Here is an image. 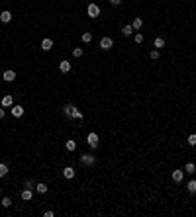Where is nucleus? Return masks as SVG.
Listing matches in <instances>:
<instances>
[{"label": "nucleus", "mask_w": 196, "mask_h": 217, "mask_svg": "<svg viewBox=\"0 0 196 217\" xmlns=\"http://www.w3.org/2000/svg\"><path fill=\"white\" fill-rule=\"evenodd\" d=\"M86 14H88L90 18H98L100 16V6L94 4V2H90L88 6H86Z\"/></svg>", "instance_id": "f03ea898"}, {"label": "nucleus", "mask_w": 196, "mask_h": 217, "mask_svg": "<svg viewBox=\"0 0 196 217\" xmlns=\"http://www.w3.org/2000/svg\"><path fill=\"white\" fill-rule=\"evenodd\" d=\"M75 149H77V143L73 141V139H69V141H67V151H69V153H73Z\"/></svg>", "instance_id": "412c9836"}, {"label": "nucleus", "mask_w": 196, "mask_h": 217, "mask_svg": "<svg viewBox=\"0 0 196 217\" xmlns=\"http://www.w3.org/2000/svg\"><path fill=\"white\" fill-rule=\"evenodd\" d=\"M6 174H8V166H6V164H2V162H0V178H4Z\"/></svg>", "instance_id": "5701e85b"}, {"label": "nucleus", "mask_w": 196, "mask_h": 217, "mask_svg": "<svg viewBox=\"0 0 196 217\" xmlns=\"http://www.w3.org/2000/svg\"><path fill=\"white\" fill-rule=\"evenodd\" d=\"M188 145H190V147H196V133H192V135H188Z\"/></svg>", "instance_id": "b1692460"}, {"label": "nucleus", "mask_w": 196, "mask_h": 217, "mask_svg": "<svg viewBox=\"0 0 196 217\" xmlns=\"http://www.w3.org/2000/svg\"><path fill=\"white\" fill-rule=\"evenodd\" d=\"M153 45H155V49H159V51H161V49L165 47V39H163V37H155Z\"/></svg>", "instance_id": "dca6fc26"}, {"label": "nucleus", "mask_w": 196, "mask_h": 217, "mask_svg": "<svg viewBox=\"0 0 196 217\" xmlns=\"http://www.w3.org/2000/svg\"><path fill=\"white\" fill-rule=\"evenodd\" d=\"M26 188H33V182H32V180H26Z\"/></svg>", "instance_id": "7c9ffc66"}, {"label": "nucleus", "mask_w": 196, "mask_h": 217, "mask_svg": "<svg viewBox=\"0 0 196 217\" xmlns=\"http://www.w3.org/2000/svg\"><path fill=\"white\" fill-rule=\"evenodd\" d=\"M43 215H45V217H53V215H55V213H53V211H51V209H49V211H45V213H43Z\"/></svg>", "instance_id": "2f4dec72"}, {"label": "nucleus", "mask_w": 196, "mask_h": 217, "mask_svg": "<svg viewBox=\"0 0 196 217\" xmlns=\"http://www.w3.org/2000/svg\"><path fill=\"white\" fill-rule=\"evenodd\" d=\"M149 57H151V59H153V61H157L159 57H161V53H159V49H153V51L149 53Z\"/></svg>", "instance_id": "bb28decb"}, {"label": "nucleus", "mask_w": 196, "mask_h": 217, "mask_svg": "<svg viewBox=\"0 0 196 217\" xmlns=\"http://www.w3.org/2000/svg\"><path fill=\"white\" fill-rule=\"evenodd\" d=\"M2 205H4V207H10V205H12V200H10L8 196H6V198H2Z\"/></svg>", "instance_id": "cd10ccee"}, {"label": "nucleus", "mask_w": 196, "mask_h": 217, "mask_svg": "<svg viewBox=\"0 0 196 217\" xmlns=\"http://www.w3.org/2000/svg\"><path fill=\"white\" fill-rule=\"evenodd\" d=\"M73 57H77V59H78V57H83V47H75V49H73Z\"/></svg>", "instance_id": "a878e982"}, {"label": "nucleus", "mask_w": 196, "mask_h": 217, "mask_svg": "<svg viewBox=\"0 0 196 217\" xmlns=\"http://www.w3.org/2000/svg\"><path fill=\"white\" fill-rule=\"evenodd\" d=\"M186 190H188V192H190V194H196V180H194V178H192V180H190V182H188V184H186Z\"/></svg>", "instance_id": "6ab92c4d"}, {"label": "nucleus", "mask_w": 196, "mask_h": 217, "mask_svg": "<svg viewBox=\"0 0 196 217\" xmlns=\"http://www.w3.org/2000/svg\"><path fill=\"white\" fill-rule=\"evenodd\" d=\"M12 115L14 118H22V115H24V108L22 106H12Z\"/></svg>", "instance_id": "9b49d317"}, {"label": "nucleus", "mask_w": 196, "mask_h": 217, "mask_svg": "<svg viewBox=\"0 0 196 217\" xmlns=\"http://www.w3.org/2000/svg\"><path fill=\"white\" fill-rule=\"evenodd\" d=\"M71 118H75V119H83V112L75 108V110H73V115H71Z\"/></svg>", "instance_id": "393cba45"}, {"label": "nucleus", "mask_w": 196, "mask_h": 217, "mask_svg": "<svg viewBox=\"0 0 196 217\" xmlns=\"http://www.w3.org/2000/svg\"><path fill=\"white\" fill-rule=\"evenodd\" d=\"M4 113H6V112H4V108L0 106V119H4Z\"/></svg>", "instance_id": "473e14b6"}, {"label": "nucleus", "mask_w": 196, "mask_h": 217, "mask_svg": "<svg viewBox=\"0 0 196 217\" xmlns=\"http://www.w3.org/2000/svg\"><path fill=\"white\" fill-rule=\"evenodd\" d=\"M0 194H2V190H0Z\"/></svg>", "instance_id": "72a5a7b5"}, {"label": "nucleus", "mask_w": 196, "mask_h": 217, "mask_svg": "<svg viewBox=\"0 0 196 217\" xmlns=\"http://www.w3.org/2000/svg\"><path fill=\"white\" fill-rule=\"evenodd\" d=\"M32 198H33V192H32V188H26V190L22 192V200H24V201H30Z\"/></svg>", "instance_id": "f8f14e48"}, {"label": "nucleus", "mask_w": 196, "mask_h": 217, "mask_svg": "<svg viewBox=\"0 0 196 217\" xmlns=\"http://www.w3.org/2000/svg\"><path fill=\"white\" fill-rule=\"evenodd\" d=\"M12 104H14V98L12 96H4L2 102H0V106H2V108H10Z\"/></svg>", "instance_id": "4468645a"}, {"label": "nucleus", "mask_w": 196, "mask_h": 217, "mask_svg": "<svg viewBox=\"0 0 196 217\" xmlns=\"http://www.w3.org/2000/svg\"><path fill=\"white\" fill-rule=\"evenodd\" d=\"M194 170H196V164H194V162H186V164H184V172H190V174H192Z\"/></svg>", "instance_id": "aec40b11"}, {"label": "nucleus", "mask_w": 196, "mask_h": 217, "mask_svg": "<svg viewBox=\"0 0 196 217\" xmlns=\"http://www.w3.org/2000/svg\"><path fill=\"white\" fill-rule=\"evenodd\" d=\"M114 47V41H112V37H102L100 39V49H102V51H110V49Z\"/></svg>", "instance_id": "7ed1b4c3"}, {"label": "nucleus", "mask_w": 196, "mask_h": 217, "mask_svg": "<svg viewBox=\"0 0 196 217\" xmlns=\"http://www.w3.org/2000/svg\"><path fill=\"white\" fill-rule=\"evenodd\" d=\"M78 161H81L83 166H94V164H96V157L88 153V155H83L81 158H78Z\"/></svg>", "instance_id": "f257e3e1"}, {"label": "nucleus", "mask_w": 196, "mask_h": 217, "mask_svg": "<svg viewBox=\"0 0 196 217\" xmlns=\"http://www.w3.org/2000/svg\"><path fill=\"white\" fill-rule=\"evenodd\" d=\"M59 70L63 72V75H67V72L71 70V63H69V61H61V63H59Z\"/></svg>", "instance_id": "9d476101"}, {"label": "nucleus", "mask_w": 196, "mask_h": 217, "mask_svg": "<svg viewBox=\"0 0 196 217\" xmlns=\"http://www.w3.org/2000/svg\"><path fill=\"white\" fill-rule=\"evenodd\" d=\"M10 20H12V12L10 10H2L0 12V22H2V24H8Z\"/></svg>", "instance_id": "0eeeda50"}, {"label": "nucleus", "mask_w": 196, "mask_h": 217, "mask_svg": "<svg viewBox=\"0 0 196 217\" xmlns=\"http://www.w3.org/2000/svg\"><path fill=\"white\" fill-rule=\"evenodd\" d=\"M41 49H43V51H51V49H53V39L45 37V39L41 41Z\"/></svg>", "instance_id": "6e6552de"}, {"label": "nucleus", "mask_w": 196, "mask_h": 217, "mask_svg": "<svg viewBox=\"0 0 196 217\" xmlns=\"http://www.w3.org/2000/svg\"><path fill=\"white\" fill-rule=\"evenodd\" d=\"M110 4H112V6H120L122 0H110Z\"/></svg>", "instance_id": "c756f323"}, {"label": "nucleus", "mask_w": 196, "mask_h": 217, "mask_svg": "<svg viewBox=\"0 0 196 217\" xmlns=\"http://www.w3.org/2000/svg\"><path fill=\"white\" fill-rule=\"evenodd\" d=\"M92 41V33L90 31H84L83 33V43H90Z\"/></svg>", "instance_id": "4be33fe9"}, {"label": "nucleus", "mask_w": 196, "mask_h": 217, "mask_svg": "<svg viewBox=\"0 0 196 217\" xmlns=\"http://www.w3.org/2000/svg\"><path fill=\"white\" fill-rule=\"evenodd\" d=\"M63 176L67 178V180L75 178V168H73V166H65V170H63Z\"/></svg>", "instance_id": "1a4fd4ad"}, {"label": "nucleus", "mask_w": 196, "mask_h": 217, "mask_svg": "<svg viewBox=\"0 0 196 217\" xmlns=\"http://www.w3.org/2000/svg\"><path fill=\"white\" fill-rule=\"evenodd\" d=\"M86 141H88V147L90 149H98V135L96 133H88Z\"/></svg>", "instance_id": "20e7f679"}, {"label": "nucleus", "mask_w": 196, "mask_h": 217, "mask_svg": "<svg viewBox=\"0 0 196 217\" xmlns=\"http://www.w3.org/2000/svg\"><path fill=\"white\" fill-rule=\"evenodd\" d=\"M171 178H173V182L180 184V182H183V178H184V170H175V172L171 174Z\"/></svg>", "instance_id": "423d86ee"}, {"label": "nucleus", "mask_w": 196, "mask_h": 217, "mask_svg": "<svg viewBox=\"0 0 196 217\" xmlns=\"http://www.w3.org/2000/svg\"><path fill=\"white\" fill-rule=\"evenodd\" d=\"M73 110H75V106H73V104H67V106L63 108V113L67 115V118H71V115H73Z\"/></svg>", "instance_id": "a211bd4d"}, {"label": "nucleus", "mask_w": 196, "mask_h": 217, "mask_svg": "<svg viewBox=\"0 0 196 217\" xmlns=\"http://www.w3.org/2000/svg\"><path fill=\"white\" fill-rule=\"evenodd\" d=\"M133 41L135 43H143V33H135L133 35Z\"/></svg>", "instance_id": "c85d7f7f"}, {"label": "nucleus", "mask_w": 196, "mask_h": 217, "mask_svg": "<svg viewBox=\"0 0 196 217\" xmlns=\"http://www.w3.org/2000/svg\"><path fill=\"white\" fill-rule=\"evenodd\" d=\"M47 184H43V182H39V184H35V192L38 194H47Z\"/></svg>", "instance_id": "2eb2a0df"}, {"label": "nucleus", "mask_w": 196, "mask_h": 217, "mask_svg": "<svg viewBox=\"0 0 196 217\" xmlns=\"http://www.w3.org/2000/svg\"><path fill=\"white\" fill-rule=\"evenodd\" d=\"M135 30H133V27H132V24H128V26H124V27H122V35H124V37H129V35H132Z\"/></svg>", "instance_id": "ddd939ff"}, {"label": "nucleus", "mask_w": 196, "mask_h": 217, "mask_svg": "<svg viewBox=\"0 0 196 217\" xmlns=\"http://www.w3.org/2000/svg\"><path fill=\"white\" fill-rule=\"evenodd\" d=\"M132 27H133V30H141V27H143V20L141 18H135L132 22Z\"/></svg>", "instance_id": "f3484780"}, {"label": "nucleus", "mask_w": 196, "mask_h": 217, "mask_svg": "<svg viewBox=\"0 0 196 217\" xmlns=\"http://www.w3.org/2000/svg\"><path fill=\"white\" fill-rule=\"evenodd\" d=\"M2 78H4V82H14V80H16V72H14L12 69H8V70H4Z\"/></svg>", "instance_id": "39448f33"}]
</instances>
